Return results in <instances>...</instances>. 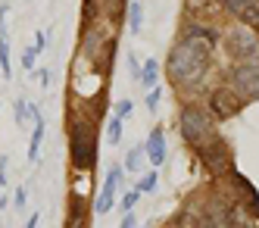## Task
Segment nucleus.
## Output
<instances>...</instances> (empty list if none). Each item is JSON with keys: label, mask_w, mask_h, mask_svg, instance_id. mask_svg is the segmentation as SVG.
<instances>
[{"label": "nucleus", "mask_w": 259, "mask_h": 228, "mask_svg": "<svg viewBox=\"0 0 259 228\" xmlns=\"http://www.w3.org/2000/svg\"><path fill=\"white\" fill-rule=\"evenodd\" d=\"M209 47L206 41H197V37H188V41H181L172 56H169V75L172 82L178 85H194L200 82L203 75L209 69Z\"/></svg>", "instance_id": "nucleus-1"}, {"label": "nucleus", "mask_w": 259, "mask_h": 228, "mask_svg": "<svg viewBox=\"0 0 259 228\" xmlns=\"http://www.w3.org/2000/svg\"><path fill=\"white\" fill-rule=\"evenodd\" d=\"M181 135H184V141L194 144L197 150H203L206 144L219 141V138H215V125H212V119H209L203 109H194V106L181 112Z\"/></svg>", "instance_id": "nucleus-2"}, {"label": "nucleus", "mask_w": 259, "mask_h": 228, "mask_svg": "<svg viewBox=\"0 0 259 228\" xmlns=\"http://www.w3.org/2000/svg\"><path fill=\"white\" fill-rule=\"evenodd\" d=\"M69 141H72V166H75L78 172L94 166V128H91L81 116H75V122H72Z\"/></svg>", "instance_id": "nucleus-3"}, {"label": "nucleus", "mask_w": 259, "mask_h": 228, "mask_svg": "<svg viewBox=\"0 0 259 228\" xmlns=\"http://www.w3.org/2000/svg\"><path fill=\"white\" fill-rule=\"evenodd\" d=\"M225 47H228V53L234 56V60L253 63L256 56H259V37H256L247 25H234V28L225 34Z\"/></svg>", "instance_id": "nucleus-4"}, {"label": "nucleus", "mask_w": 259, "mask_h": 228, "mask_svg": "<svg viewBox=\"0 0 259 228\" xmlns=\"http://www.w3.org/2000/svg\"><path fill=\"white\" fill-rule=\"evenodd\" d=\"M231 85L240 97H259V66L256 63H237L231 69Z\"/></svg>", "instance_id": "nucleus-5"}, {"label": "nucleus", "mask_w": 259, "mask_h": 228, "mask_svg": "<svg viewBox=\"0 0 259 228\" xmlns=\"http://www.w3.org/2000/svg\"><path fill=\"white\" fill-rule=\"evenodd\" d=\"M197 157L203 160L206 172H212V175H222V172H228V169H231V150L222 144V141H212V144H206L203 150H197Z\"/></svg>", "instance_id": "nucleus-6"}, {"label": "nucleus", "mask_w": 259, "mask_h": 228, "mask_svg": "<svg viewBox=\"0 0 259 228\" xmlns=\"http://www.w3.org/2000/svg\"><path fill=\"white\" fill-rule=\"evenodd\" d=\"M209 109L215 119H231L240 112V94L237 91H228V88H219L209 94Z\"/></svg>", "instance_id": "nucleus-7"}, {"label": "nucleus", "mask_w": 259, "mask_h": 228, "mask_svg": "<svg viewBox=\"0 0 259 228\" xmlns=\"http://www.w3.org/2000/svg\"><path fill=\"white\" fill-rule=\"evenodd\" d=\"M119 184H122V169L113 166V169H109V175H106V181H103V191H100V197H97V203H94V213H97V216L109 213V206H113V200H116V187H119Z\"/></svg>", "instance_id": "nucleus-8"}, {"label": "nucleus", "mask_w": 259, "mask_h": 228, "mask_svg": "<svg viewBox=\"0 0 259 228\" xmlns=\"http://www.w3.org/2000/svg\"><path fill=\"white\" fill-rule=\"evenodd\" d=\"M225 7L240 22H259V0H225Z\"/></svg>", "instance_id": "nucleus-9"}, {"label": "nucleus", "mask_w": 259, "mask_h": 228, "mask_svg": "<svg viewBox=\"0 0 259 228\" xmlns=\"http://www.w3.org/2000/svg\"><path fill=\"white\" fill-rule=\"evenodd\" d=\"M147 160L153 166L165 163V135H162V128H153L150 138H147Z\"/></svg>", "instance_id": "nucleus-10"}, {"label": "nucleus", "mask_w": 259, "mask_h": 228, "mask_svg": "<svg viewBox=\"0 0 259 228\" xmlns=\"http://www.w3.org/2000/svg\"><path fill=\"white\" fill-rule=\"evenodd\" d=\"M31 116H34V131H31V141H28V160L34 163L38 160V150H41V138H44V119H41V109L31 106Z\"/></svg>", "instance_id": "nucleus-11"}, {"label": "nucleus", "mask_w": 259, "mask_h": 228, "mask_svg": "<svg viewBox=\"0 0 259 228\" xmlns=\"http://www.w3.org/2000/svg\"><path fill=\"white\" fill-rule=\"evenodd\" d=\"M156 79H159V63H156V60H147L144 69H141V85L153 91V88H156Z\"/></svg>", "instance_id": "nucleus-12"}, {"label": "nucleus", "mask_w": 259, "mask_h": 228, "mask_svg": "<svg viewBox=\"0 0 259 228\" xmlns=\"http://www.w3.org/2000/svg\"><path fill=\"white\" fill-rule=\"evenodd\" d=\"M144 157H147V150H144V147H135L132 154H128V160H125V169H128V172H141Z\"/></svg>", "instance_id": "nucleus-13"}, {"label": "nucleus", "mask_w": 259, "mask_h": 228, "mask_svg": "<svg viewBox=\"0 0 259 228\" xmlns=\"http://www.w3.org/2000/svg\"><path fill=\"white\" fill-rule=\"evenodd\" d=\"M0 69H4V75H7V79H10V44H7V37L4 34H0Z\"/></svg>", "instance_id": "nucleus-14"}, {"label": "nucleus", "mask_w": 259, "mask_h": 228, "mask_svg": "<svg viewBox=\"0 0 259 228\" xmlns=\"http://www.w3.org/2000/svg\"><path fill=\"white\" fill-rule=\"evenodd\" d=\"M128 19H132V31H141V22H144L141 4H132V7H128Z\"/></svg>", "instance_id": "nucleus-15"}, {"label": "nucleus", "mask_w": 259, "mask_h": 228, "mask_svg": "<svg viewBox=\"0 0 259 228\" xmlns=\"http://www.w3.org/2000/svg\"><path fill=\"white\" fill-rule=\"evenodd\" d=\"M153 187H156V172H147V175L138 181V187H135V191H138V194H141V191L147 194V191H153Z\"/></svg>", "instance_id": "nucleus-16"}, {"label": "nucleus", "mask_w": 259, "mask_h": 228, "mask_svg": "<svg viewBox=\"0 0 259 228\" xmlns=\"http://www.w3.org/2000/svg\"><path fill=\"white\" fill-rule=\"evenodd\" d=\"M106 135H109V141H113V144H119V141H122V119H113V122H109V131H106Z\"/></svg>", "instance_id": "nucleus-17"}, {"label": "nucleus", "mask_w": 259, "mask_h": 228, "mask_svg": "<svg viewBox=\"0 0 259 228\" xmlns=\"http://www.w3.org/2000/svg\"><path fill=\"white\" fill-rule=\"evenodd\" d=\"M138 197H141V194H138V191H128V194H125V197H122V210H125V216H128V210H132V206H135V203H138Z\"/></svg>", "instance_id": "nucleus-18"}, {"label": "nucleus", "mask_w": 259, "mask_h": 228, "mask_svg": "<svg viewBox=\"0 0 259 228\" xmlns=\"http://www.w3.org/2000/svg\"><path fill=\"white\" fill-rule=\"evenodd\" d=\"M159 97H162V91L153 88L150 94H147V109H156V106H159Z\"/></svg>", "instance_id": "nucleus-19"}, {"label": "nucleus", "mask_w": 259, "mask_h": 228, "mask_svg": "<svg viewBox=\"0 0 259 228\" xmlns=\"http://www.w3.org/2000/svg\"><path fill=\"white\" fill-rule=\"evenodd\" d=\"M212 4V0H188V13H200V10H206Z\"/></svg>", "instance_id": "nucleus-20"}, {"label": "nucleus", "mask_w": 259, "mask_h": 228, "mask_svg": "<svg viewBox=\"0 0 259 228\" xmlns=\"http://www.w3.org/2000/svg\"><path fill=\"white\" fill-rule=\"evenodd\" d=\"M128 112H132V100H119V106H116V119H125Z\"/></svg>", "instance_id": "nucleus-21"}, {"label": "nucleus", "mask_w": 259, "mask_h": 228, "mask_svg": "<svg viewBox=\"0 0 259 228\" xmlns=\"http://www.w3.org/2000/svg\"><path fill=\"white\" fill-rule=\"evenodd\" d=\"M47 47V34L44 31H38V34H34V53H41Z\"/></svg>", "instance_id": "nucleus-22"}, {"label": "nucleus", "mask_w": 259, "mask_h": 228, "mask_svg": "<svg viewBox=\"0 0 259 228\" xmlns=\"http://www.w3.org/2000/svg\"><path fill=\"white\" fill-rule=\"evenodd\" d=\"M22 66H25V69H31V66H34V47H28V50L22 53Z\"/></svg>", "instance_id": "nucleus-23"}, {"label": "nucleus", "mask_w": 259, "mask_h": 228, "mask_svg": "<svg viewBox=\"0 0 259 228\" xmlns=\"http://www.w3.org/2000/svg\"><path fill=\"white\" fill-rule=\"evenodd\" d=\"M25 206V187H16V210Z\"/></svg>", "instance_id": "nucleus-24"}, {"label": "nucleus", "mask_w": 259, "mask_h": 228, "mask_svg": "<svg viewBox=\"0 0 259 228\" xmlns=\"http://www.w3.org/2000/svg\"><path fill=\"white\" fill-rule=\"evenodd\" d=\"M122 228H138V216H132V213H128V216L122 219Z\"/></svg>", "instance_id": "nucleus-25"}, {"label": "nucleus", "mask_w": 259, "mask_h": 228, "mask_svg": "<svg viewBox=\"0 0 259 228\" xmlns=\"http://www.w3.org/2000/svg\"><path fill=\"white\" fill-rule=\"evenodd\" d=\"M0 184H7V157H0Z\"/></svg>", "instance_id": "nucleus-26"}, {"label": "nucleus", "mask_w": 259, "mask_h": 228, "mask_svg": "<svg viewBox=\"0 0 259 228\" xmlns=\"http://www.w3.org/2000/svg\"><path fill=\"white\" fill-rule=\"evenodd\" d=\"M38 222H41V216H38V213H34V216H31V219L25 222V228H38Z\"/></svg>", "instance_id": "nucleus-27"}]
</instances>
